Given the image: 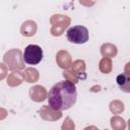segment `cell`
Segmentation results:
<instances>
[{
	"label": "cell",
	"mask_w": 130,
	"mask_h": 130,
	"mask_svg": "<svg viewBox=\"0 0 130 130\" xmlns=\"http://www.w3.org/2000/svg\"><path fill=\"white\" fill-rule=\"evenodd\" d=\"M6 115H7V112L4 109H0V120L4 119L6 117Z\"/></svg>",
	"instance_id": "44dd1931"
},
{
	"label": "cell",
	"mask_w": 130,
	"mask_h": 130,
	"mask_svg": "<svg viewBox=\"0 0 130 130\" xmlns=\"http://www.w3.org/2000/svg\"><path fill=\"white\" fill-rule=\"evenodd\" d=\"M101 52L102 54L106 57H114L116 54H117V48L114 46V45H111V44H105L102 46L101 48Z\"/></svg>",
	"instance_id": "7c38bea8"
},
{
	"label": "cell",
	"mask_w": 130,
	"mask_h": 130,
	"mask_svg": "<svg viewBox=\"0 0 130 130\" xmlns=\"http://www.w3.org/2000/svg\"><path fill=\"white\" fill-rule=\"evenodd\" d=\"M67 40L73 44H84L88 41V30L83 25H75L70 27L66 32Z\"/></svg>",
	"instance_id": "7a4b0ae2"
},
{
	"label": "cell",
	"mask_w": 130,
	"mask_h": 130,
	"mask_svg": "<svg viewBox=\"0 0 130 130\" xmlns=\"http://www.w3.org/2000/svg\"><path fill=\"white\" fill-rule=\"evenodd\" d=\"M49 107L55 111L70 109L76 102L77 90L75 84L69 80L59 81L54 84L47 95Z\"/></svg>",
	"instance_id": "6da1fadb"
},
{
	"label": "cell",
	"mask_w": 130,
	"mask_h": 130,
	"mask_svg": "<svg viewBox=\"0 0 130 130\" xmlns=\"http://www.w3.org/2000/svg\"><path fill=\"white\" fill-rule=\"evenodd\" d=\"M40 115L44 120H48V121H55L62 117L60 111H55L49 106H44L40 110Z\"/></svg>",
	"instance_id": "8992f818"
},
{
	"label": "cell",
	"mask_w": 130,
	"mask_h": 130,
	"mask_svg": "<svg viewBox=\"0 0 130 130\" xmlns=\"http://www.w3.org/2000/svg\"><path fill=\"white\" fill-rule=\"evenodd\" d=\"M22 59L28 65H37L43 59V50L38 45H28L24 49Z\"/></svg>",
	"instance_id": "3957f363"
},
{
	"label": "cell",
	"mask_w": 130,
	"mask_h": 130,
	"mask_svg": "<svg viewBox=\"0 0 130 130\" xmlns=\"http://www.w3.org/2000/svg\"><path fill=\"white\" fill-rule=\"evenodd\" d=\"M37 31V24L32 20H26L22 23L20 27V32L24 37H31Z\"/></svg>",
	"instance_id": "9c48e42d"
},
{
	"label": "cell",
	"mask_w": 130,
	"mask_h": 130,
	"mask_svg": "<svg viewBox=\"0 0 130 130\" xmlns=\"http://www.w3.org/2000/svg\"><path fill=\"white\" fill-rule=\"evenodd\" d=\"M6 74H7V67L4 64L0 63V80H2L6 76Z\"/></svg>",
	"instance_id": "ffe728a7"
},
{
	"label": "cell",
	"mask_w": 130,
	"mask_h": 130,
	"mask_svg": "<svg viewBox=\"0 0 130 130\" xmlns=\"http://www.w3.org/2000/svg\"><path fill=\"white\" fill-rule=\"evenodd\" d=\"M100 70L103 73H109L112 70V62L109 58H103L100 62Z\"/></svg>",
	"instance_id": "4fadbf2b"
},
{
	"label": "cell",
	"mask_w": 130,
	"mask_h": 130,
	"mask_svg": "<svg viewBox=\"0 0 130 130\" xmlns=\"http://www.w3.org/2000/svg\"><path fill=\"white\" fill-rule=\"evenodd\" d=\"M3 58H4V62L8 66V68L11 70L24 68L22 57H21V52L19 50H16V49L9 50L8 52L5 53Z\"/></svg>",
	"instance_id": "277c9868"
},
{
	"label": "cell",
	"mask_w": 130,
	"mask_h": 130,
	"mask_svg": "<svg viewBox=\"0 0 130 130\" xmlns=\"http://www.w3.org/2000/svg\"><path fill=\"white\" fill-rule=\"evenodd\" d=\"M71 65H72V71H74L75 73H77L81 77V73H84V69H85L84 62L81 60H76Z\"/></svg>",
	"instance_id": "5bb4252c"
},
{
	"label": "cell",
	"mask_w": 130,
	"mask_h": 130,
	"mask_svg": "<svg viewBox=\"0 0 130 130\" xmlns=\"http://www.w3.org/2000/svg\"><path fill=\"white\" fill-rule=\"evenodd\" d=\"M83 130H98V128H95L94 126H89V127H86V128H84Z\"/></svg>",
	"instance_id": "7402d4cb"
},
{
	"label": "cell",
	"mask_w": 130,
	"mask_h": 130,
	"mask_svg": "<svg viewBox=\"0 0 130 130\" xmlns=\"http://www.w3.org/2000/svg\"><path fill=\"white\" fill-rule=\"evenodd\" d=\"M23 79H24L23 73L18 71H13L12 73L9 74L7 78V84L10 86H16V85H19L23 81Z\"/></svg>",
	"instance_id": "30bf717a"
},
{
	"label": "cell",
	"mask_w": 130,
	"mask_h": 130,
	"mask_svg": "<svg viewBox=\"0 0 130 130\" xmlns=\"http://www.w3.org/2000/svg\"><path fill=\"white\" fill-rule=\"evenodd\" d=\"M63 76L66 78V80H69V81H71L74 84L76 82H78V80L80 78V76L77 73H75L74 71H72V70H70V71H64Z\"/></svg>",
	"instance_id": "2e32d148"
},
{
	"label": "cell",
	"mask_w": 130,
	"mask_h": 130,
	"mask_svg": "<svg viewBox=\"0 0 130 130\" xmlns=\"http://www.w3.org/2000/svg\"><path fill=\"white\" fill-rule=\"evenodd\" d=\"M111 124L115 130H123L125 128V123L120 117H113L111 119Z\"/></svg>",
	"instance_id": "9a60e30c"
},
{
	"label": "cell",
	"mask_w": 130,
	"mask_h": 130,
	"mask_svg": "<svg viewBox=\"0 0 130 130\" xmlns=\"http://www.w3.org/2000/svg\"><path fill=\"white\" fill-rule=\"evenodd\" d=\"M29 94L31 100L35 102H43L47 98V91L44 86L41 85H35L29 89Z\"/></svg>",
	"instance_id": "52a82bcc"
},
{
	"label": "cell",
	"mask_w": 130,
	"mask_h": 130,
	"mask_svg": "<svg viewBox=\"0 0 130 130\" xmlns=\"http://www.w3.org/2000/svg\"><path fill=\"white\" fill-rule=\"evenodd\" d=\"M50 21L52 24L51 34L53 36H61L64 29L69 25L70 18L68 16H64L61 14H55L51 17Z\"/></svg>",
	"instance_id": "5b68a950"
},
{
	"label": "cell",
	"mask_w": 130,
	"mask_h": 130,
	"mask_svg": "<svg viewBox=\"0 0 130 130\" xmlns=\"http://www.w3.org/2000/svg\"><path fill=\"white\" fill-rule=\"evenodd\" d=\"M23 77L27 82H36L39 79L38 70L35 68H27L23 73Z\"/></svg>",
	"instance_id": "8fae6325"
},
{
	"label": "cell",
	"mask_w": 130,
	"mask_h": 130,
	"mask_svg": "<svg viewBox=\"0 0 130 130\" xmlns=\"http://www.w3.org/2000/svg\"><path fill=\"white\" fill-rule=\"evenodd\" d=\"M110 109L113 113H116V114H119L120 112H122L124 110V107H123V104L119 101H114L111 103L110 105Z\"/></svg>",
	"instance_id": "e0dca14e"
},
{
	"label": "cell",
	"mask_w": 130,
	"mask_h": 130,
	"mask_svg": "<svg viewBox=\"0 0 130 130\" xmlns=\"http://www.w3.org/2000/svg\"><path fill=\"white\" fill-rule=\"evenodd\" d=\"M56 61L61 68L66 69L69 66H71V56L67 51H64V50L59 51L56 57Z\"/></svg>",
	"instance_id": "ba28073f"
},
{
	"label": "cell",
	"mask_w": 130,
	"mask_h": 130,
	"mask_svg": "<svg viewBox=\"0 0 130 130\" xmlns=\"http://www.w3.org/2000/svg\"><path fill=\"white\" fill-rule=\"evenodd\" d=\"M61 128H62V130H74L75 129V125H74V122L69 117H67L65 119L64 123L62 124Z\"/></svg>",
	"instance_id": "d6986e66"
},
{
	"label": "cell",
	"mask_w": 130,
	"mask_h": 130,
	"mask_svg": "<svg viewBox=\"0 0 130 130\" xmlns=\"http://www.w3.org/2000/svg\"><path fill=\"white\" fill-rule=\"evenodd\" d=\"M116 80H117V83H118V85L120 86V88L124 89V85H125V84H127V86H128V80H129V78H128V75H127V74L122 73V74L118 75Z\"/></svg>",
	"instance_id": "ac0fdd59"
}]
</instances>
